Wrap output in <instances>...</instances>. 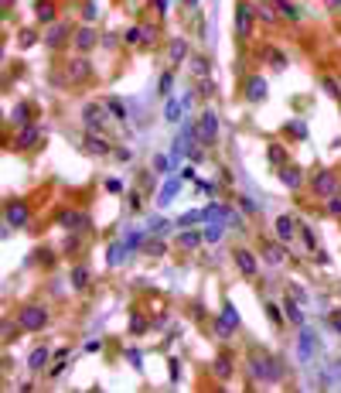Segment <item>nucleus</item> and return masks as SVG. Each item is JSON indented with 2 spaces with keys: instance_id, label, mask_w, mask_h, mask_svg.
<instances>
[{
  "instance_id": "13",
  "label": "nucleus",
  "mask_w": 341,
  "mask_h": 393,
  "mask_svg": "<svg viewBox=\"0 0 341 393\" xmlns=\"http://www.w3.org/2000/svg\"><path fill=\"white\" fill-rule=\"evenodd\" d=\"M58 226H65V229H82V226H86V216H82V212H62V216H58Z\"/></svg>"
},
{
  "instance_id": "27",
  "label": "nucleus",
  "mask_w": 341,
  "mask_h": 393,
  "mask_svg": "<svg viewBox=\"0 0 341 393\" xmlns=\"http://www.w3.org/2000/svg\"><path fill=\"white\" fill-rule=\"evenodd\" d=\"M106 110H110L116 120H126V117H130V113H126V106H123L120 99H106Z\"/></svg>"
},
{
  "instance_id": "32",
  "label": "nucleus",
  "mask_w": 341,
  "mask_h": 393,
  "mask_svg": "<svg viewBox=\"0 0 341 393\" xmlns=\"http://www.w3.org/2000/svg\"><path fill=\"white\" fill-rule=\"evenodd\" d=\"M28 117H31V106H28V103L14 106V113H10V120H14V123H28Z\"/></svg>"
},
{
  "instance_id": "1",
  "label": "nucleus",
  "mask_w": 341,
  "mask_h": 393,
  "mask_svg": "<svg viewBox=\"0 0 341 393\" xmlns=\"http://www.w3.org/2000/svg\"><path fill=\"white\" fill-rule=\"evenodd\" d=\"M18 325L24 332H41L44 325H48V311L41 308V304H24L18 314Z\"/></svg>"
},
{
  "instance_id": "36",
  "label": "nucleus",
  "mask_w": 341,
  "mask_h": 393,
  "mask_svg": "<svg viewBox=\"0 0 341 393\" xmlns=\"http://www.w3.org/2000/svg\"><path fill=\"white\" fill-rule=\"evenodd\" d=\"M266 154H270V161H276V164H284V161H286L284 147H276V144H273V147H270V151H266Z\"/></svg>"
},
{
  "instance_id": "44",
  "label": "nucleus",
  "mask_w": 341,
  "mask_h": 393,
  "mask_svg": "<svg viewBox=\"0 0 341 393\" xmlns=\"http://www.w3.org/2000/svg\"><path fill=\"white\" fill-rule=\"evenodd\" d=\"M82 14H86V18L92 21L96 14H99V7H96V0H89V4H86V11H82Z\"/></svg>"
},
{
  "instance_id": "3",
  "label": "nucleus",
  "mask_w": 341,
  "mask_h": 393,
  "mask_svg": "<svg viewBox=\"0 0 341 393\" xmlns=\"http://www.w3.org/2000/svg\"><path fill=\"white\" fill-rule=\"evenodd\" d=\"M252 373L260 376V379H273V383H276V379H280V376H284V366H280V362H276V359H252Z\"/></svg>"
},
{
  "instance_id": "30",
  "label": "nucleus",
  "mask_w": 341,
  "mask_h": 393,
  "mask_svg": "<svg viewBox=\"0 0 341 393\" xmlns=\"http://www.w3.org/2000/svg\"><path fill=\"white\" fill-rule=\"evenodd\" d=\"M273 4L280 7V14H284V18H300V7H294L290 0H273Z\"/></svg>"
},
{
  "instance_id": "20",
  "label": "nucleus",
  "mask_w": 341,
  "mask_h": 393,
  "mask_svg": "<svg viewBox=\"0 0 341 393\" xmlns=\"http://www.w3.org/2000/svg\"><path fill=\"white\" fill-rule=\"evenodd\" d=\"M266 260H270V263H284V260H286L284 246H276V243H266Z\"/></svg>"
},
{
  "instance_id": "14",
  "label": "nucleus",
  "mask_w": 341,
  "mask_h": 393,
  "mask_svg": "<svg viewBox=\"0 0 341 393\" xmlns=\"http://www.w3.org/2000/svg\"><path fill=\"white\" fill-rule=\"evenodd\" d=\"M294 229H297V222H294L290 216L276 219V236H280V239H294Z\"/></svg>"
},
{
  "instance_id": "24",
  "label": "nucleus",
  "mask_w": 341,
  "mask_h": 393,
  "mask_svg": "<svg viewBox=\"0 0 341 393\" xmlns=\"http://www.w3.org/2000/svg\"><path fill=\"white\" fill-rule=\"evenodd\" d=\"M65 35H68V28H65V24H55V28H52V35H48V45L58 48V45L65 41Z\"/></svg>"
},
{
  "instance_id": "25",
  "label": "nucleus",
  "mask_w": 341,
  "mask_h": 393,
  "mask_svg": "<svg viewBox=\"0 0 341 393\" xmlns=\"http://www.w3.org/2000/svg\"><path fill=\"white\" fill-rule=\"evenodd\" d=\"M86 284H89V270H86V267H76V270H72V287L82 291Z\"/></svg>"
},
{
  "instance_id": "54",
  "label": "nucleus",
  "mask_w": 341,
  "mask_h": 393,
  "mask_svg": "<svg viewBox=\"0 0 341 393\" xmlns=\"http://www.w3.org/2000/svg\"><path fill=\"white\" fill-rule=\"evenodd\" d=\"M4 4H10V0H4Z\"/></svg>"
},
{
  "instance_id": "6",
  "label": "nucleus",
  "mask_w": 341,
  "mask_h": 393,
  "mask_svg": "<svg viewBox=\"0 0 341 393\" xmlns=\"http://www.w3.org/2000/svg\"><path fill=\"white\" fill-rule=\"evenodd\" d=\"M236 267H239V270H242L246 277H256V270H260L256 256L249 253V250H236Z\"/></svg>"
},
{
  "instance_id": "7",
  "label": "nucleus",
  "mask_w": 341,
  "mask_h": 393,
  "mask_svg": "<svg viewBox=\"0 0 341 393\" xmlns=\"http://www.w3.org/2000/svg\"><path fill=\"white\" fill-rule=\"evenodd\" d=\"M236 28H239V35H252V7H249V4H239V11H236Z\"/></svg>"
},
{
  "instance_id": "8",
  "label": "nucleus",
  "mask_w": 341,
  "mask_h": 393,
  "mask_svg": "<svg viewBox=\"0 0 341 393\" xmlns=\"http://www.w3.org/2000/svg\"><path fill=\"white\" fill-rule=\"evenodd\" d=\"M102 117H106V113H102V106H86V113H82V120H86V127H89V130H92V134H99V130H102Z\"/></svg>"
},
{
  "instance_id": "2",
  "label": "nucleus",
  "mask_w": 341,
  "mask_h": 393,
  "mask_svg": "<svg viewBox=\"0 0 341 393\" xmlns=\"http://www.w3.org/2000/svg\"><path fill=\"white\" fill-rule=\"evenodd\" d=\"M194 134H198V144H202V147L215 144V137H218V120H215V113H212V110H205V113H202L198 127H194Z\"/></svg>"
},
{
  "instance_id": "38",
  "label": "nucleus",
  "mask_w": 341,
  "mask_h": 393,
  "mask_svg": "<svg viewBox=\"0 0 341 393\" xmlns=\"http://www.w3.org/2000/svg\"><path fill=\"white\" fill-rule=\"evenodd\" d=\"M222 226H226V222H215V226H208V233H205V239H208V243H215V239L222 236Z\"/></svg>"
},
{
  "instance_id": "5",
  "label": "nucleus",
  "mask_w": 341,
  "mask_h": 393,
  "mask_svg": "<svg viewBox=\"0 0 341 393\" xmlns=\"http://www.w3.org/2000/svg\"><path fill=\"white\" fill-rule=\"evenodd\" d=\"M236 325H239V314H236V308H232V304H226V308H222V318L215 321V332L226 338V335L236 332Z\"/></svg>"
},
{
  "instance_id": "28",
  "label": "nucleus",
  "mask_w": 341,
  "mask_h": 393,
  "mask_svg": "<svg viewBox=\"0 0 341 393\" xmlns=\"http://www.w3.org/2000/svg\"><path fill=\"white\" fill-rule=\"evenodd\" d=\"M284 304H286V318H290V321H294V325H300V321H304V314H300V308H297V304H294V294L286 297Z\"/></svg>"
},
{
  "instance_id": "15",
  "label": "nucleus",
  "mask_w": 341,
  "mask_h": 393,
  "mask_svg": "<svg viewBox=\"0 0 341 393\" xmlns=\"http://www.w3.org/2000/svg\"><path fill=\"white\" fill-rule=\"evenodd\" d=\"M38 137H41L38 127H24V130L18 134V144H20V147H34V144H38Z\"/></svg>"
},
{
  "instance_id": "47",
  "label": "nucleus",
  "mask_w": 341,
  "mask_h": 393,
  "mask_svg": "<svg viewBox=\"0 0 341 393\" xmlns=\"http://www.w3.org/2000/svg\"><path fill=\"white\" fill-rule=\"evenodd\" d=\"M147 253H164V243L157 239V243H147Z\"/></svg>"
},
{
  "instance_id": "42",
  "label": "nucleus",
  "mask_w": 341,
  "mask_h": 393,
  "mask_svg": "<svg viewBox=\"0 0 341 393\" xmlns=\"http://www.w3.org/2000/svg\"><path fill=\"white\" fill-rule=\"evenodd\" d=\"M164 229H168V222H164L160 216H157V219H150V233H164Z\"/></svg>"
},
{
  "instance_id": "11",
  "label": "nucleus",
  "mask_w": 341,
  "mask_h": 393,
  "mask_svg": "<svg viewBox=\"0 0 341 393\" xmlns=\"http://www.w3.org/2000/svg\"><path fill=\"white\" fill-rule=\"evenodd\" d=\"M246 96L252 99V103H263V99H266V79H260V76H252V79H249Z\"/></svg>"
},
{
  "instance_id": "43",
  "label": "nucleus",
  "mask_w": 341,
  "mask_h": 393,
  "mask_svg": "<svg viewBox=\"0 0 341 393\" xmlns=\"http://www.w3.org/2000/svg\"><path fill=\"white\" fill-rule=\"evenodd\" d=\"M170 82H174V79H170V72H164V76H160V93H164V96L170 93Z\"/></svg>"
},
{
  "instance_id": "40",
  "label": "nucleus",
  "mask_w": 341,
  "mask_h": 393,
  "mask_svg": "<svg viewBox=\"0 0 341 393\" xmlns=\"http://www.w3.org/2000/svg\"><path fill=\"white\" fill-rule=\"evenodd\" d=\"M123 250H126V243H123V246H113V250H110V263H120V260H123Z\"/></svg>"
},
{
  "instance_id": "31",
  "label": "nucleus",
  "mask_w": 341,
  "mask_h": 393,
  "mask_svg": "<svg viewBox=\"0 0 341 393\" xmlns=\"http://www.w3.org/2000/svg\"><path fill=\"white\" fill-rule=\"evenodd\" d=\"M212 369H215V376H218V379H226V376L232 373V362L222 355V359H215V366H212Z\"/></svg>"
},
{
  "instance_id": "41",
  "label": "nucleus",
  "mask_w": 341,
  "mask_h": 393,
  "mask_svg": "<svg viewBox=\"0 0 341 393\" xmlns=\"http://www.w3.org/2000/svg\"><path fill=\"white\" fill-rule=\"evenodd\" d=\"M328 209H331L334 216H341V195H331V198H328Z\"/></svg>"
},
{
  "instance_id": "10",
  "label": "nucleus",
  "mask_w": 341,
  "mask_h": 393,
  "mask_svg": "<svg viewBox=\"0 0 341 393\" xmlns=\"http://www.w3.org/2000/svg\"><path fill=\"white\" fill-rule=\"evenodd\" d=\"M314 349H318V338H314L310 328H304V332H300V359H304V362H307V359H314Z\"/></svg>"
},
{
  "instance_id": "22",
  "label": "nucleus",
  "mask_w": 341,
  "mask_h": 393,
  "mask_svg": "<svg viewBox=\"0 0 341 393\" xmlns=\"http://www.w3.org/2000/svg\"><path fill=\"white\" fill-rule=\"evenodd\" d=\"M280 181L290 185V188H297V185H300V171H297V168H284V171H280Z\"/></svg>"
},
{
  "instance_id": "19",
  "label": "nucleus",
  "mask_w": 341,
  "mask_h": 393,
  "mask_svg": "<svg viewBox=\"0 0 341 393\" xmlns=\"http://www.w3.org/2000/svg\"><path fill=\"white\" fill-rule=\"evenodd\" d=\"M44 362H48V349H44V345H38V349L31 352V359H28V366H31V369H41Z\"/></svg>"
},
{
  "instance_id": "35",
  "label": "nucleus",
  "mask_w": 341,
  "mask_h": 393,
  "mask_svg": "<svg viewBox=\"0 0 341 393\" xmlns=\"http://www.w3.org/2000/svg\"><path fill=\"white\" fill-rule=\"evenodd\" d=\"M164 117H168V120H178V117H181V99H170V103H168V113H164Z\"/></svg>"
},
{
  "instance_id": "52",
  "label": "nucleus",
  "mask_w": 341,
  "mask_h": 393,
  "mask_svg": "<svg viewBox=\"0 0 341 393\" xmlns=\"http://www.w3.org/2000/svg\"><path fill=\"white\" fill-rule=\"evenodd\" d=\"M331 321H334V332H338V335H341V311H338V314H334V318H331Z\"/></svg>"
},
{
  "instance_id": "48",
  "label": "nucleus",
  "mask_w": 341,
  "mask_h": 393,
  "mask_svg": "<svg viewBox=\"0 0 341 393\" xmlns=\"http://www.w3.org/2000/svg\"><path fill=\"white\" fill-rule=\"evenodd\" d=\"M31 45H34V35H31V31H28V35H20V48H31Z\"/></svg>"
},
{
  "instance_id": "34",
  "label": "nucleus",
  "mask_w": 341,
  "mask_h": 393,
  "mask_svg": "<svg viewBox=\"0 0 341 393\" xmlns=\"http://www.w3.org/2000/svg\"><path fill=\"white\" fill-rule=\"evenodd\" d=\"M198 219H205V212H184V216L178 219V226H181V229H188V226H194Z\"/></svg>"
},
{
  "instance_id": "12",
  "label": "nucleus",
  "mask_w": 341,
  "mask_h": 393,
  "mask_svg": "<svg viewBox=\"0 0 341 393\" xmlns=\"http://www.w3.org/2000/svg\"><path fill=\"white\" fill-rule=\"evenodd\" d=\"M86 151H89V154H110V140L106 137H99V134H89V137H86Z\"/></svg>"
},
{
  "instance_id": "9",
  "label": "nucleus",
  "mask_w": 341,
  "mask_h": 393,
  "mask_svg": "<svg viewBox=\"0 0 341 393\" xmlns=\"http://www.w3.org/2000/svg\"><path fill=\"white\" fill-rule=\"evenodd\" d=\"M7 222H10V226H28V205L7 202Z\"/></svg>"
},
{
  "instance_id": "16",
  "label": "nucleus",
  "mask_w": 341,
  "mask_h": 393,
  "mask_svg": "<svg viewBox=\"0 0 341 393\" xmlns=\"http://www.w3.org/2000/svg\"><path fill=\"white\" fill-rule=\"evenodd\" d=\"M184 55H188V45H184V38H174V41H170V62L178 65V62H184Z\"/></svg>"
},
{
  "instance_id": "18",
  "label": "nucleus",
  "mask_w": 341,
  "mask_h": 393,
  "mask_svg": "<svg viewBox=\"0 0 341 393\" xmlns=\"http://www.w3.org/2000/svg\"><path fill=\"white\" fill-rule=\"evenodd\" d=\"M34 14H38V21H52L55 18V4H52V0H38Z\"/></svg>"
},
{
  "instance_id": "45",
  "label": "nucleus",
  "mask_w": 341,
  "mask_h": 393,
  "mask_svg": "<svg viewBox=\"0 0 341 393\" xmlns=\"http://www.w3.org/2000/svg\"><path fill=\"white\" fill-rule=\"evenodd\" d=\"M140 239H144V236H140V233H133V236H126V250H133V246H140Z\"/></svg>"
},
{
  "instance_id": "29",
  "label": "nucleus",
  "mask_w": 341,
  "mask_h": 393,
  "mask_svg": "<svg viewBox=\"0 0 341 393\" xmlns=\"http://www.w3.org/2000/svg\"><path fill=\"white\" fill-rule=\"evenodd\" d=\"M174 195H178V178H170L168 185H164V192H160V205H168V202H174Z\"/></svg>"
},
{
  "instance_id": "23",
  "label": "nucleus",
  "mask_w": 341,
  "mask_h": 393,
  "mask_svg": "<svg viewBox=\"0 0 341 393\" xmlns=\"http://www.w3.org/2000/svg\"><path fill=\"white\" fill-rule=\"evenodd\" d=\"M178 243H181V246H188V250H194V246L202 243V236H198V233H191V229H181V236H178Z\"/></svg>"
},
{
  "instance_id": "21",
  "label": "nucleus",
  "mask_w": 341,
  "mask_h": 393,
  "mask_svg": "<svg viewBox=\"0 0 341 393\" xmlns=\"http://www.w3.org/2000/svg\"><path fill=\"white\" fill-rule=\"evenodd\" d=\"M68 76H76V79L89 76V62H86V59H76V62H68Z\"/></svg>"
},
{
  "instance_id": "4",
  "label": "nucleus",
  "mask_w": 341,
  "mask_h": 393,
  "mask_svg": "<svg viewBox=\"0 0 341 393\" xmlns=\"http://www.w3.org/2000/svg\"><path fill=\"white\" fill-rule=\"evenodd\" d=\"M314 192H318L321 198L338 195V178L331 175V171H318V178H314Z\"/></svg>"
},
{
  "instance_id": "37",
  "label": "nucleus",
  "mask_w": 341,
  "mask_h": 393,
  "mask_svg": "<svg viewBox=\"0 0 341 393\" xmlns=\"http://www.w3.org/2000/svg\"><path fill=\"white\" fill-rule=\"evenodd\" d=\"M123 38L130 41V45H136V41H144V28H130V31L123 35Z\"/></svg>"
},
{
  "instance_id": "39",
  "label": "nucleus",
  "mask_w": 341,
  "mask_h": 393,
  "mask_svg": "<svg viewBox=\"0 0 341 393\" xmlns=\"http://www.w3.org/2000/svg\"><path fill=\"white\" fill-rule=\"evenodd\" d=\"M154 168H157V175L170 171V168H168V157H164V154H157V157H154Z\"/></svg>"
},
{
  "instance_id": "33",
  "label": "nucleus",
  "mask_w": 341,
  "mask_h": 393,
  "mask_svg": "<svg viewBox=\"0 0 341 393\" xmlns=\"http://www.w3.org/2000/svg\"><path fill=\"white\" fill-rule=\"evenodd\" d=\"M130 328H133V335H144L147 332V318L144 314H130Z\"/></svg>"
},
{
  "instance_id": "53",
  "label": "nucleus",
  "mask_w": 341,
  "mask_h": 393,
  "mask_svg": "<svg viewBox=\"0 0 341 393\" xmlns=\"http://www.w3.org/2000/svg\"><path fill=\"white\" fill-rule=\"evenodd\" d=\"M328 4H334V7H338V4H341V0H328Z\"/></svg>"
},
{
  "instance_id": "50",
  "label": "nucleus",
  "mask_w": 341,
  "mask_h": 393,
  "mask_svg": "<svg viewBox=\"0 0 341 393\" xmlns=\"http://www.w3.org/2000/svg\"><path fill=\"white\" fill-rule=\"evenodd\" d=\"M260 18H263V21H273V7H266V4H263V7H260Z\"/></svg>"
},
{
  "instance_id": "26",
  "label": "nucleus",
  "mask_w": 341,
  "mask_h": 393,
  "mask_svg": "<svg viewBox=\"0 0 341 393\" xmlns=\"http://www.w3.org/2000/svg\"><path fill=\"white\" fill-rule=\"evenodd\" d=\"M191 72H194V76H208V59H205V55H194V59H191Z\"/></svg>"
},
{
  "instance_id": "51",
  "label": "nucleus",
  "mask_w": 341,
  "mask_h": 393,
  "mask_svg": "<svg viewBox=\"0 0 341 393\" xmlns=\"http://www.w3.org/2000/svg\"><path fill=\"white\" fill-rule=\"evenodd\" d=\"M290 134H297V137H304L307 130H304V123H290Z\"/></svg>"
},
{
  "instance_id": "17",
  "label": "nucleus",
  "mask_w": 341,
  "mask_h": 393,
  "mask_svg": "<svg viewBox=\"0 0 341 393\" xmlns=\"http://www.w3.org/2000/svg\"><path fill=\"white\" fill-rule=\"evenodd\" d=\"M76 45L82 48V52H86V48H92V45H96V31H92V28H82V31L76 35Z\"/></svg>"
},
{
  "instance_id": "49",
  "label": "nucleus",
  "mask_w": 341,
  "mask_h": 393,
  "mask_svg": "<svg viewBox=\"0 0 341 393\" xmlns=\"http://www.w3.org/2000/svg\"><path fill=\"white\" fill-rule=\"evenodd\" d=\"M198 93H202V96H208V93H212V79H202V86H198Z\"/></svg>"
},
{
  "instance_id": "46",
  "label": "nucleus",
  "mask_w": 341,
  "mask_h": 393,
  "mask_svg": "<svg viewBox=\"0 0 341 393\" xmlns=\"http://www.w3.org/2000/svg\"><path fill=\"white\" fill-rule=\"evenodd\" d=\"M150 7L157 11V14H164V11H168V0H150Z\"/></svg>"
}]
</instances>
